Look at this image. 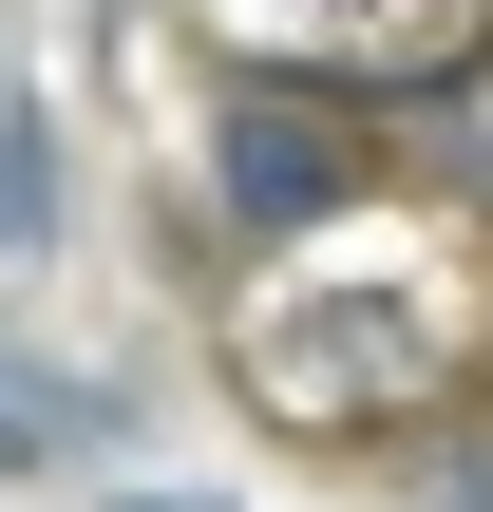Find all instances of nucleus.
Wrapping results in <instances>:
<instances>
[{"instance_id":"nucleus-1","label":"nucleus","mask_w":493,"mask_h":512,"mask_svg":"<svg viewBox=\"0 0 493 512\" xmlns=\"http://www.w3.org/2000/svg\"><path fill=\"white\" fill-rule=\"evenodd\" d=\"M380 171H399V114L323 57H247L209 95V209L247 247H323L342 209H380Z\"/></svg>"},{"instance_id":"nucleus-2","label":"nucleus","mask_w":493,"mask_h":512,"mask_svg":"<svg viewBox=\"0 0 493 512\" xmlns=\"http://www.w3.org/2000/svg\"><path fill=\"white\" fill-rule=\"evenodd\" d=\"M228 361H247V399L285 437H399V418H437V342L380 285H285V304H247Z\"/></svg>"},{"instance_id":"nucleus-3","label":"nucleus","mask_w":493,"mask_h":512,"mask_svg":"<svg viewBox=\"0 0 493 512\" xmlns=\"http://www.w3.org/2000/svg\"><path fill=\"white\" fill-rule=\"evenodd\" d=\"M38 247H57V114L19 95L0 114V266H38Z\"/></svg>"},{"instance_id":"nucleus-4","label":"nucleus","mask_w":493,"mask_h":512,"mask_svg":"<svg viewBox=\"0 0 493 512\" xmlns=\"http://www.w3.org/2000/svg\"><path fill=\"white\" fill-rule=\"evenodd\" d=\"M19 456H38V418H19V361H0V475H19Z\"/></svg>"},{"instance_id":"nucleus-5","label":"nucleus","mask_w":493,"mask_h":512,"mask_svg":"<svg viewBox=\"0 0 493 512\" xmlns=\"http://www.w3.org/2000/svg\"><path fill=\"white\" fill-rule=\"evenodd\" d=\"M95 512H190V494H95Z\"/></svg>"}]
</instances>
